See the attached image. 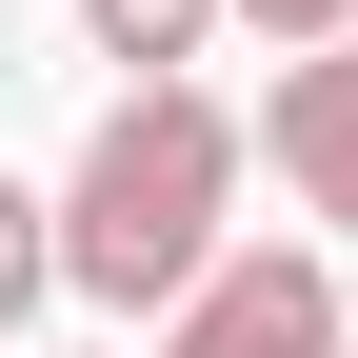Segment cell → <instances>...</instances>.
<instances>
[{"mask_svg": "<svg viewBox=\"0 0 358 358\" xmlns=\"http://www.w3.org/2000/svg\"><path fill=\"white\" fill-rule=\"evenodd\" d=\"M259 179H279L319 239H358V40H299L259 80Z\"/></svg>", "mask_w": 358, "mask_h": 358, "instance_id": "3957f363", "label": "cell"}, {"mask_svg": "<svg viewBox=\"0 0 358 358\" xmlns=\"http://www.w3.org/2000/svg\"><path fill=\"white\" fill-rule=\"evenodd\" d=\"M358 319H338V259H319V219L299 239H219L199 259V299L159 319V358H338Z\"/></svg>", "mask_w": 358, "mask_h": 358, "instance_id": "7a4b0ae2", "label": "cell"}, {"mask_svg": "<svg viewBox=\"0 0 358 358\" xmlns=\"http://www.w3.org/2000/svg\"><path fill=\"white\" fill-rule=\"evenodd\" d=\"M239 159L259 120H219L199 80H120L100 140L60 179V299H100V319H179L219 259V219H239Z\"/></svg>", "mask_w": 358, "mask_h": 358, "instance_id": "6da1fadb", "label": "cell"}, {"mask_svg": "<svg viewBox=\"0 0 358 358\" xmlns=\"http://www.w3.org/2000/svg\"><path fill=\"white\" fill-rule=\"evenodd\" d=\"M358 20V0H239V40H279V60H299V40H338Z\"/></svg>", "mask_w": 358, "mask_h": 358, "instance_id": "8992f818", "label": "cell"}, {"mask_svg": "<svg viewBox=\"0 0 358 358\" xmlns=\"http://www.w3.org/2000/svg\"><path fill=\"white\" fill-rule=\"evenodd\" d=\"M338 358H358V338H338Z\"/></svg>", "mask_w": 358, "mask_h": 358, "instance_id": "52a82bcc", "label": "cell"}, {"mask_svg": "<svg viewBox=\"0 0 358 358\" xmlns=\"http://www.w3.org/2000/svg\"><path fill=\"white\" fill-rule=\"evenodd\" d=\"M219 20H239V0H80V40H100L120 80H179V60H199Z\"/></svg>", "mask_w": 358, "mask_h": 358, "instance_id": "277c9868", "label": "cell"}, {"mask_svg": "<svg viewBox=\"0 0 358 358\" xmlns=\"http://www.w3.org/2000/svg\"><path fill=\"white\" fill-rule=\"evenodd\" d=\"M40 299H60V199L0 179V319H40Z\"/></svg>", "mask_w": 358, "mask_h": 358, "instance_id": "5b68a950", "label": "cell"}]
</instances>
